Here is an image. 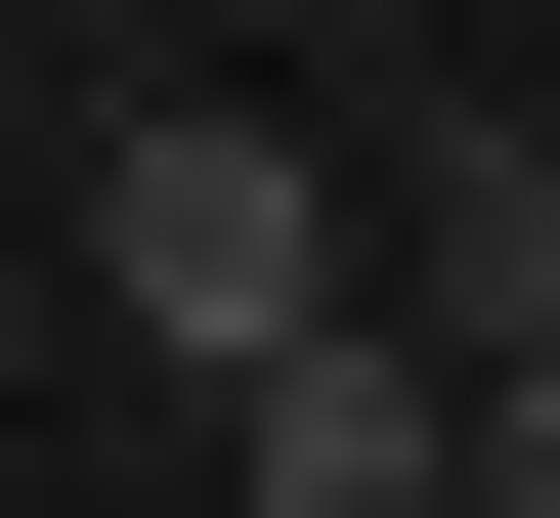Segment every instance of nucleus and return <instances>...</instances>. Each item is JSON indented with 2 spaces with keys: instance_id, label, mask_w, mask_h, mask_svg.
<instances>
[{
  "instance_id": "4",
  "label": "nucleus",
  "mask_w": 560,
  "mask_h": 518,
  "mask_svg": "<svg viewBox=\"0 0 560 518\" xmlns=\"http://www.w3.org/2000/svg\"><path fill=\"white\" fill-rule=\"evenodd\" d=\"M475 518H560V389H475Z\"/></svg>"
},
{
  "instance_id": "2",
  "label": "nucleus",
  "mask_w": 560,
  "mask_h": 518,
  "mask_svg": "<svg viewBox=\"0 0 560 518\" xmlns=\"http://www.w3.org/2000/svg\"><path fill=\"white\" fill-rule=\"evenodd\" d=\"M215 518H475V389H431V346H302V389H215Z\"/></svg>"
},
{
  "instance_id": "1",
  "label": "nucleus",
  "mask_w": 560,
  "mask_h": 518,
  "mask_svg": "<svg viewBox=\"0 0 560 518\" xmlns=\"http://www.w3.org/2000/svg\"><path fill=\"white\" fill-rule=\"evenodd\" d=\"M86 260H130V346H173V389H302V346H388V302H346V173H302L259 87H130V130H86Z\"/></svg>"
},
{
  "instance_id": "3",
  "label": "nucleus",
  "mask_w": 560,
  "mask_h": 518,
  "mask_svg": "<svg viewBox=\"0 0 560 518\" xmlns=\"http://www.w3.org/2000/svg\"><path fill=\"white\" fill-rule=\"evenodd\" d=\"M431 389H560V87L431 130Z\"/></svg>"
}]
</instances>
